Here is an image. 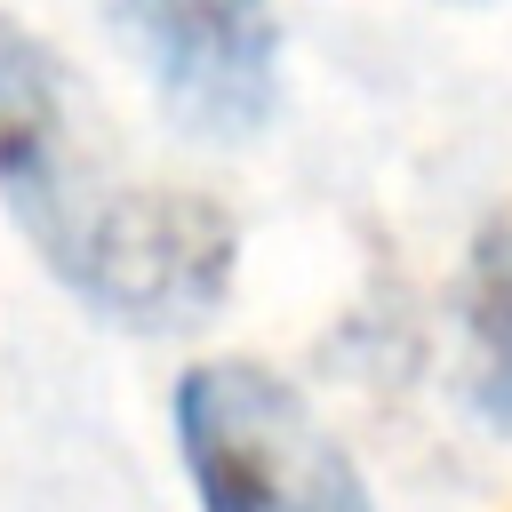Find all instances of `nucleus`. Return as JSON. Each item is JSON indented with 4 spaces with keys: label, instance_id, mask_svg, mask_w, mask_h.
Returning <instances> with one entry per match:
<instances>
[{
    "label": "nucleus",
    "instance_id": "obj_2",
    "mask_svg": "<svg viewBox=\"0 0 512 512\" xmlns=\"http://www.w3.org/2000/svg\"><path fill=\"white\" fill-rule=\"evenodd\" d=\"M176 448L200 512H376L336 432L264 360L184 368Z\"/></svg>",
    "mask_w": 512,
    "mask_h": 512
},
{
    "label": "nucleus",
    "instance_id": "obj_1",
    "mask_svg": "<svg viewBox=\"0 0 512 512\" xmlns=\"http://www.w3.org/2000/svg\"><path fill=\"white\" fill-rule=\"evenodd\" d=\"M0 208L112 328L184 336L232 296L240 232L216 200L144 184L72 64L0 8Z\"/></svg>",
    "mask_w": 512,
    "mask_h": 512
},
{
    "label": "nucleus",
    "instance_id": "obj_3",
    "mask_svg": "<svg viewBox=\"0 0 512 512\" xmlns=\"http://www.w3.org/2000/svg\"><path fill=\"white\" fill-rule=\"evenodd\" d=\"M112 32L144 64L176 128L248 144L280 104V16L272 0H104Z\"/></svg>",
    "mask_w": 512,
    "mask_h": 512
},
{
    "label": "nucleus",
    "instance_id": "obj_4",
    "mask_svg": "<svg viewBox=\"0 0 512 512\" xmlns=\"http://www.w3.org/2000/svg\"><path fill=\"white\" fill-rule=\"evenodd\" d=\"M464 368L472 408L512 432V208H496L464 256Z\"/></svg>",
    "mask_w": 512,
    "mask_h": 512
}]
</instances>
